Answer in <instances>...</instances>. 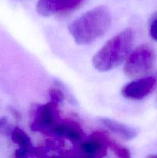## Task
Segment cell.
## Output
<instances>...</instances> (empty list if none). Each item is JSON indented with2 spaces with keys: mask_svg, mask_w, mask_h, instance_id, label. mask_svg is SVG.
Returning a JSON list of instances; mask_svg holds the SVG:
<instances>
[{
  "mask_svg": "<svg viewBox=\"0 0 157 158\" xmlns=\"http://www.w3.org/2000/svg\"><path fill=\"white\" fill-rule=\"evenodd\" d=\"M112 23V15L106 6H98L77 18L69 26V33L79 45H88L103 36Z\"/></svg>",
  "mask_w": 157,
  "mask_h": 158,
  "instance_id": "1",
  "label": "cell"
},
{
  "mask_svg": "<svg viewBox=\"0 0 157 158\" xmlns=\"http://www.w3.org/2000/svg\"><path fill=\"white\" fill-rule=\"evenodd\" d=\"M133 37L132 29H126L108 40L92 58L94 67L100 72H106L119 66L129 55Z\"/></svg>",
  "mask_w": 157,
  "mask_h": 158,
  "instance_id": "2",
  "label": "cell"
},
{
  "mask_svg": "<svg viewBox=\"0 0 157 158\" xmlns=\"http://www.w3.org/2000/svg\"><path fill=\"white\" fill-rule=\"evenodd\" d=\"M155 62V52L149 45H141L127 57L124 73L129 78H140L150 72Z\"/></svg>",
  "mask_w": 157,
  "mask_h": 158,
  "instance_id": "3",
  "label": "cell"
},
{
  "mask_svg": "<svg viewBox=\"0 0 157 158\" xmlns=\"http://www.w3.org/2000/svg\"><path fill=\"white\" fill-rule=\"evenodd\" d=\"M58 123V103L51 100L36 109L32 130L46 134L54 133Z\"/></svg>",
  "mask_w": 157,
  "mask_h": 158,
  "instance_id": "4",
  "label": "cell"
},
{
  "mask_svg": "<svg viewBox=\"0 0 157 158\" xmlns=\"http://www.w3.org/2000/svg\"><path fill=\"white\" fill-rule=\"evenodd\" d=\"M86 0H38L36 11L40 15H65L81 7Z\"/></svg>",
  "mask_w": 157,
  "mask_h": 158,
  "instance_id": "5",
  "label": "cell"
},
{
  "mask_svg": "<svg viewBox=\"0 0 157 158\" xmlns=\"http://www.w3.org/2000/svg\"><path fill=\"white\" fill-rule=\"evenodd\" d=\"M157 86V77L154 76L137 78L123 86L122 94L125 98L140 100L149 96Z\"/></svg>",
  "mask_w": 157,
  "mask_h": 158,
  "instance_id": "6",
  "label": "cell"
},
{
  "mask_svg": "<svg viewBox=\"0 0 157 158\" xmlns=\"http://www.w3.org/2000/svg\"><path fill=\"white\" fill-rule=\"evenodd\" d=\"M53 134L64 136L72 142L81 141L83 136V132L79 125L73 120L59 122L54 130Z\"/></svg>",
  "mask_w": 157,
  "mask_h": 158,
  "instance_id": "7",
  "label": "cell"
},
{
  "mask_svg": "<svg viewBox=\"0 0 157 158\" xmlns=\"http://www.w3.org/2000/svg\"><path fill=\"white\" fill-rule=\"evenodd\" d=\"M81 151L86 157L101 158L106 156L107 147L99 140L90 137L89 140L81 144Z\"/></svg>",
  "mask_w": 157,
  "mask_h": 158,
  "instance_id": "8",
  "label": "cell"
},
{
  "mask_svg": "<svg viewBox=\"0 0 157 158\" xmlns=\"http://www.w3.org/2000/svg\"><path fill=\"white\" fill-rule=\"evenodd\" d=\"M100 121L111 131L126 140H132L137 135V131L123 123L109 118H101Z\"/></svg>",
  "mask_w": 157,
  "mask_h": 158,
  "instance_id": "9",
  "label": "cell"
},
{
  "mask_svg": "<svg viewBox=\"0 0 157 158\" xmlns=\"http://www.w3.org/2000/svg\"><path fill=\"white\" fill-rule=\"evenodd\" d=\"M90 137L98 139L100 141L103 142L107 147V148H110L116 154L117 157L121 158L130 157V152H129V150L126 149L124 147L121 146L119 143H118L115 140H112L106 133L101 131H98L92 133V134Z\"/></svg>",
  "mask_w": 157,
  "mask_h": 158,
  "instance_id": "10",
  "label": "cell"
},
{
  "mask_svg": "<svg viewBox=\"0 0 157 158\" xmlns=\"http://www.w3.org/2000/svg\"><path fill=\"white\" fill-rule=\"evenodd\" d=\"M12 140L19 147V148L24 149L28 153L32 152L34 151V148L31 143L30 138L29 136L20 128L15 127L11 134Z\"/></svg>",
  "mask_w": 157,
  "mask_h": 158,
  "instance_id": "11",
  "label": "cell"
},
{
  "mask_svg": "<svg viewBox=\"0 0 157 158\" xmlns=\"http://www.w3.org/2000/svg\"><path fill=\"white\" fill-rule=\"evenodd\" d=\"M149 35L154 40L157 41V12L152 16L149 23Z\"/></svg>",
  "mask_w": 157,
  "mask_h": 158,
  "instance_id": "12",
  "label": "cell"
},
{
  "mask_svg": "<svg viewBox=\"0 0 157 158\" xmlns=\"http://www.w3.org/2000/svg\"><path fill=\"white\" fill-rule=\"evenodd\" d=\"M49 96H50V98L52 101L55 102L57 103H62L64 100V95H63L62 92L61 90H59L58 89L56 88H52L49 90Z\"/></svg>",
  "mask_w": 157,
  "mask_h": 158,
  "instance_id": "13",
  "label": "cell"
},
{
  "mask_svg": "<svg viewBox=\"0 0 157 158\" xmlns=\"http://www.w3.org/2000/svg\"><path fill=\"white\" fill-rule=\"evenodd\" d=\"M6 123H7V120L6 117H1L0 118V131L6 126Z\"/></svg>",
  "mask_w": 157,
  "mask_h": 158,
  "instance_id": "14",
  "label": "cell"
},
{
  "mask_svg": "<svg viewBox=\"0 0 157 158\" xmlns=\"http://www.w3.org/2000/svg\"><path fill=\"white\" fill-rule=\"evenodd\" d=\"M150 157H157V154H156V155H152V156H150Z\"/></svg>",
  "mask_w": 157,
  "mask_h": 158,
  "instance_id": "15",
  "label": "cell"
}]
</instances>
